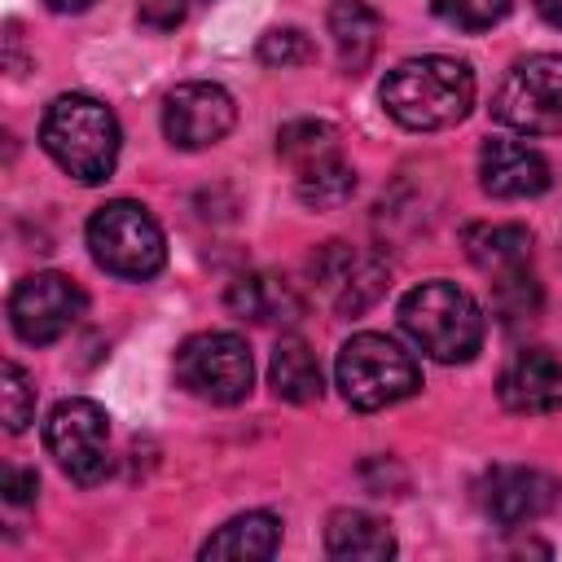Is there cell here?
<instances>
[{
	"label": "cell",
	"instance_id": "obj_1",
	"mask_svg": "<svg viewBox=\"0 0 562 562\" xmlns=\"http://www.w3.org/2000/svg\"><path fill=\"white\" fill-rule=\"evenodd\" d=\"M382 110L408 132H439L470 114L474 105V70L461 57L426 53L404 57L382 79Z\"/></svg>",
	"mask_w": 562,
	"mask_h": 562
},
{
	"label": "cell",
	"instance_id": "obj_2",
	"mask_svg": "<svg viewBox=\"0 0 562 562\" xmlns=\"http://www.w3.org/2000/svg\"><path fill=\"white\" fill-rule=\"evenodd\" d=\"M119 119L110 105H101L97 97L83 92H66L44 110L40 123V145L44 154L75 176L79 184H101L110 180L114 162H119Z\"/></svg>",
	"mask_w": 562,
	"mask_h": 562
},
{
	"label": "cell",
	"instance_id": "obj_3",
	"mask_svg": "<svg viewBox=\"0 0 562 562\" xmlns=\"http://www.w3.org/2000/svg\"><path fill=\"white\" fill-rule=\"evenodd\" d=\"M404 334L439 364H465L483 347V312L457 281H422L400 299Z\"/></svg>",
	"mask_w": 562,
	"mask_h": 562
},
{
	"label": "cell",
	"instance_id": "obj_4",
	"mask_svg": "<svg viewBox=\"0 0 562 562\" xmlns=\"http://www.w3.org/2000/svg\"><path fill=\"white\" fill-rule=\"evenodd\" d=\"M334 373H338L342 400L360 413L391 408V404L417 395V386H422L417 360L386 334H351L338 351Z\"/></svg>",
	"mask_w": 562,
	"mask_h": 562
},
{
	"label": "cell",
	"instance_id": "obj_5",
	"mask_svg": "<svg viewBox=\"0 0 562 562\" xmlns=\"http://www.w3.org/2000/svg\"><path fill=\"white\" fill-rule=\"evenodd\" d=\"M88 250L97 268L123 281H149L167 263V237L158 220L140 202H127V198L105 202L88 220Z\"/></svg>",
	"mask_w": 562,
	"mask_h": 562
},
{
	"label": "cell",
	"instance_id": "obj_6",
	"mask_svg": "<svg viewBox=\"0 0 562 562\" xmlns=\"http://www.w3.org/2000/svg\"><path fill=\"white\" fill-rule=\"evenodd\" d=\"M492 114H496V123H505L522 136L562 132V53L518 57L492 97Z\"/></svg>",
	"mask_w": 562,
	"mask_h": 562
},
{
	"label": "cell",
	"instance_id": "obj_7",
	"mask_svg": "<svg viewBox=\"0 0 562 562\" xmlns=\"http://www.w3.org/2000/svg\"><path fill=\"white\" fill-rule=\"evenodd\" d=\"M176 382L206 404L246 400V391L255 382V360H250L246 338L224 334V329H206V334L184 338L176 351Z\"/></svg>",
	"mask_w": 562,
	"mask_h": 562
},
{
	"label": "cell",
	"instance_id": "obj_8",
	"mask_svg": "<svg viewBox=\"0 0 562 562\" xmlns=\"http://www.w3.org/2000/svg\"><path fill=\"white\" fill-rule=\"evenodd\" d=\"M44 443L66 479L92 487L110 474V413L97 400H61L44 422Z\"/></svg>",
	"mask_w": 562,
	"mask_h": 562
},
{
	"label": "cell",
	"instance_id": "obj_9",
	"mask_svg": "<svg viewBox=\"0 0 562 562\" xmlns=\"http://www.w3.org/2000/svg\"><path fill=\"white\" fill-rule=\"evenodd\" d=\"M307 272L321 290V299L338 312V316H360L369 312L382 294H386V263L373 250H360L351 241H325L316 246V255L307 259Z\"/></svg>",
	"mask_w": 562,
	"mask_h": 562
},
{
	"label": "cell",
	"instance_id": "obj_10",
	"mask_svg": "<svg viewBox=\"0 0 562 562\" xmlns=\"http://www.w3.org/2000/svg\"><path fill=\"white\" fill-rule=\"evenodd\" d=\"M83 307H88V299H83V290L66 272H31L9 294L13 334L22 342H31V347L57 342L83 316Z\"/></svg>",
	"mask_w": 562,
	"mask_h": 562
},
{
	"label": "cell",
	"instance_id": "obj_11",
	"mask_svg": "<svg viewBox=\"0 0 562 562\" xmlns=\"http://www.w3.org/2000/svg\"><path fill=\"white\" fill-rule=\"evenodd\" d=\"M237 123V105L220 83L193 79V83H176L162 101V132L176 149H206L215 140H224Z\"/></svg>",
	"mask_w": 562,
	"mask_h": 562
},
{
	"label": "cell",
	"instance_id": "obj_12",
	"mask_svg": "<svg viewBox=\"0 0 562 562\" xmlns=\"http://www.w3.org/2000/svg\"><path fill=\"white\" fill-rule=\"evenodd\" d=\"M558 501V479L536 465H492L479 479V505L501 527H527Z\"/></svg>",
	"mask_w": 562,
	"mask_h": 562
},
{
	"label": "cell",
	"instance_id": "obj_13",
	"mask_svg": "<svg viewBox=\"0 0 562 562\" xmlns=\"http://www.w3.org/2000/svg\"><path fill=\"white\" fill-rule=\"evenodd\" d=\"M479 184H483V193L505 198V202L536 198L549 189V162L540 149H531L522 140L492 136L479 149Z\"/></svg>",
	"mask_w": 562,
	"mask_h": 562
},
{
	"label": "cell",
	"instance_id": "obj_14",
	"mask_svg": "<svg viewBox=\"0 0 562 562\" xmlns=\"http://www.w3.org/2000/svg\"><path fill=\"white\" fill-rule=\"evenodd\" d=\"M501 404L509 413H558L562 408V360L544 347H522L501 369Z\"/></svg>",
	"mask_w": 562,
	"mask_h": 562
},
{
	"label": "cell",
	"instance_id": "obj_15",
	"mask_svg": "<svg viewBox=\"0 0 562 562\" xmlns=\"http://www.w3.org/2000/svg\"><path fill=\"white\" fill-rule=\"evenodd\" d=\"M228 312L250 321V325H294L303 316V294L294 290V281L277 277V272H246L228 285L224 294Z\"/></svg>",
	"mask_w": 562,
	"mask_h": 562
},
{
	"label": "cell",
	"instance_id": "obj_16",
	"mask_svg": "<svg viewBox=\"0 0 562 562\" xmlns=\"http://www.w3.org/2000/svg\"><path fill=\"white\" fill-rule=\"evenodd\" d=\"M281 544V518L268 514V509H250V514H237L228 518L206 544H202V558H228V562H263L272 558Z\"/></svg>",
	"mask_w": 562,
	"mask_h": 562
},
{
	"label": "cell",
	"instance_id": "obj_17",
	"mask_svg": "<svg viewBox=\"0 0 562 562\" xmlns=\"http://www.w3.org/2000/svg\"><path fill=\"white\" fill-rule=\"evenodd\" d=\"M378 35H382V18L364 0H334L329 4V40H334L338 66L347 75H360L373 61Z\"/></svg>",
	"mask_w": 562,
	"mask_h": 562
},
{
	"label": "cell",
	"instance_id": "obj_18",
	"mask_svg": "<svg viewBox=\"0 0 562 562\" xmlns=\"http://www.w3.org/2000/svg\"><path fill=\"white\" fill-rule=\"evenodd\" d=\"M325 549L342 562H386L395 553V536L382 518L364 509H338L325 527Z\"/></svg>",
	"mask_w": 562,
	"mask_h": 562
},
{
	"label": "cell",
	"instance_id": "obj_19",
	"mask_svg": "<svg viewBox=\"0 0 562 562\" xmlns=\"http://www.w3.org/2000/svg\"><path fill=\"white\" fill-rule=\"evenodd\" d=\"M461 241H465V255L487 277H501V272L522 268L531 259V233H527V224H470Z\"/></svg>",
	"mask_w": 562,
	"mask_h": 562
},
{
	"label": "cell",
	"instance_id": "obj_20",
	"mask_svg": "<svg viewBox=\"0 0 562 562\" xmlns=\"http://www.w3.org/2000/svg\"><path fill=\"white\" fill-rule=\"evenodd\" d=\"M268 382L281 400L290 404H312L321 400L325 382H321V364L312 356V347L303 338H281L272 347V360H268Z\"/></svg>",
	"mask_w": 562,
	"mask_h": 562
},
{
	"label": "cell",
	"instance_id": "obj_21",
	"mask_svg": "<svg viewBox=\"0 0 562 562\" xmlns=\"http://www.w3.org/2000/svg\"><path fill=\"white\" fill-rule=\"evenodd\" d=\"M294 189H299V198H303L307 206L334 211V206L351 202V193H356V171H351V162L342 158V149H334V154H325V158L299 167V171H294Z\"/></svg>",
	"mask_w": 562,
	"mask_h": 562
},
{
	"label": "cell",
	"instance_id": "obj_22",
	"mask_svg": "<svg viewBox=\"0 0 562 562\" xmlns=\"http://www.w3.org/2000/svg\"><path fill=\"white\" fill-rule=\"evenodd\" d=\"M492 307L501 316V325H522V321H536L540 312V281L531 277V268H509L501 277H492Z\"/></svg>",
	"mask_w": 562,
	"mask_h": 562
},
{
	"label": "cell",
	"instance_id": "obj_23",
	"mask_svg": "<svg viewBox=\"0 0 562 562\" xmlns=\"http://www.w3.org/2000/svg\"><path fill=\"white\" fill-rule=\"evenodd\" d=\"M338 149V136H334V127L329 123H321V119H294V123H285L281 132H277V154L299 171V167H307V162H316V158H325V154H334Z\"/></svg>",
	"mask_w": 562,
	"mask_h": 562
},
{
	"label": "cell",
	"instance_id": "obj_24",
	"mask_svg": "<svg viewBox=\"0 0 562 562\" xmlns=\"http://www.w3.org/2000/svg\"><path fill=\"white\" fill-rule=\"evenodd\" d=\"M0 408H4V426L13 435L26 430L35 417V382L18 360H4V369H0Z\"/></svg>",
	"mask_w": 562,
	"mask_h": 562
},
{
	"label": "cell",
	"instance_id": "obj_25",
	"mask_svg": "<svg viewBox=\"0 0 562 562\" xmlns=\"http://www.w3.org/2000/svg\"><path fill=\"white\" fill-rule=\"evenodd\" d=\"M259 61L263 66H281V70H290V66H307L312 57H316V44L299 31V26H272V31H263L259 35Z\"/></svg>",
	"mask_w": 562,
	"mask_h": 562
},
{
	"label": "cell",
	"instance_id": "obj_26",
	"mask_svg": "<svg viewBox=\"0 0 562 562\" xmlns=\"http://www.w3.org/2000/svg\"><path fill=\"white\" fill-rule=\"evenodd\" d=\"M430 9L457 31H487L509 13V0H430Z\"/></svg>",
	"mask_w": 562,
	"mask_h": 562
},
{
	"label": "cell",
	"instance_id": "obj_27",
	"mask_svg": "<svg viewBox=\"0 0 562 562\" xmlns=\"http://www.w3.org/2000/svg\"><path fill=\"white\" fill-rule=\"evenodd\" d=\"M136 13L149 31H176L184 22V0H140Z\"/></svg>",
	"mask_w": 562,
	"mask_h": 562
},
{
	"label": "cell",
	"instance_id": "obj_28",
	"mask_svg": "<svg viewBox=\"0 0 562 562\" xmlns=\"http://www.w3.org/2000/svg\"><path fill=\"white\" fill-rule=\"evenodd\" d=\"M40 492V479H35V470H4V501L9 505H26L31 496Z\"/></svg>",
	"mask_w": 562,
	"mask_h": 562
},
{
	"label": "cell",
	"instance_id": "obj_29",
	"mask_svg": "<svg viewBox=\"0 0 562 562\" xmlns=\"http://www.w3.org/2000/svg\"><path fill=\"white\" fill-rule=\"evenodd\" d=\"M536 9H540V18H544L549 26L562 31V0H536Z\"/></svg>",
	"mask_w": 562,
	"mask_h": 562
},
{
	"label": "cell",
	"instance_id": "obj_30",
	"mask_svg": "<svg viewBox=\"0 0 562 562\" xmlns=\"http://www.w3.org/2000/svg\"><path fill=\"white\" fill-rule=\"evenodd\" d=\"M44 4H48L53 13H83L92 0H44Z\"/></svg>",
	"mask_w": 562,
	"mask_h": 562
}]
</instances>
